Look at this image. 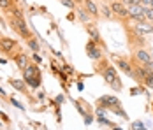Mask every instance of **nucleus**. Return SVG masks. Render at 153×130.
<instances>
[{
  "mask_svg": "<svg viewBox=\"0 0 153 130\" xmlns=\"http://www.w3.org/2000/svg\"><path fill=\"white\" fill-rule=\"evenodd\" d=\"M85 51H86V56L90 58L92 62H99L100 58H104V48L102 46H99V44L95 42V41H88V42L85 44Z\"/></svg>",
  "mask_w": 153,
  "mask_h": 130,
  "instance_id": "6",
  "label": "nucleus"
},
{
  "mask_svg": "<svg viewBox=\"0 0 153 130\" xmlns=\"http://www.w3.org/2000/svg\"><path fill=\"white\" fill-rule=\"evenodd\" d=\"M7 85L16 90V91H19V93H23V95H28V85L25 83V79H16V77H9L7 79Z\"/></svg>",
  "mask_w": 153,
  "mask_h": 130,
  "instance_id": "14",
  "label": "nucleus"
},
{
  "mask_svg": "<svg viewBox=\"0 0 153 130\" xmlns=\"http://www.w3.org/2000/svg\"><path fill=\"white\" fill-rule=\"evenodd\" d=\"M13 4H16V0H0V9L5 13V11H7Z\"/></svg>",
  "mask_w": 153,
  "mask_h": 130,
  "instance_id": "25",
  "label": "nucleus"
},
{
  "mask_svg": "<svg viewBox=\"0 0 153 130\" xmlns=\"http://www.w3.org/2000/svg\"><path fill=\"white\" fill-rule=\"evenodd\" d=\"M21 72H23V79L28 85V88H32V90H39L41 88V85H42V72H41V65L39 63L30 62L28 67L25 71H21Z\"/></svg>",
  "mask_w": 153,
  "mask_h": 130,
  "instance_id": "2",
  "label": "nucleus"
},
{
  "mask_svg": "<svg viewBox=\"0 0 153 130\" xmlns=\"http://www.w3.org/2000/svg\"><path fill=\"white\" fill-rule=\"evenodd\" d=\"M7 25L14 30L21 39H25V41L32 37V32L28 28V25H27V21H25V18H16L13 14H7Z\"/></svg>",
  "mask_w": 153,
  "mask_h": 130,
  "instance_id": "3",
  "label": "nucleus"
},
{
  "mask_svg": "<svg viewBox=\"0 0 153 130\" xmlns=\"http://www.w3.org/2000/svg\"><path fill=\"white\" fill-rule=\"evenodd\" d=\"M5 14H13V16H16V18H25V16H23V11H21L16 4H13V5L5 11Z\"/></svg>",
  "mask_w": 153,
  "mask_h": 130,
  "instance_id": "20",
  "label": "nucleus"
},
{
  "mask_svg": "<svg viewBox=\"0 0 153 130\" xmlns=\"http://www.w3.org/2000/svg\"><path fill=\"white\" fill-rule=\"evenodd\" d=\"M134 60L137 62V63H141V65H144V63H148V62H152L153 56L152 53L146 49V48H137V49H134Z\"/></svg>",
  "mask_w": 153,
  "mask_h": 130,
  "instance_id": "13",
  "label": "nucleus"
},
{
  "mask_svg": "<svg viewBox=\"0 0 153 130\" xmlns=\"http://www.w3.org/2000/svg\"><path fill=\"white\" fill-rule=\"evenodd\" d=\"M63 102H65V95H56V97H55V100H53V104H58V105H62V104H63Z\"/></svg>",
  "mask_w": 153,
  "mask_h": 130,
  "instance_id": "33",
  "label": "nucleus"
},
{
  "mask_svg": "<svg viewBox=\"0 0 153 130\" xmlns=\"http://www.w3.org/2000/svg\"><path fill=\"white\" fill-rule=\"evenodd\" d=\"M130 129L132 130H144L146 129V125H144V123H143V121H139V120H136V121H132V123H130Z\"/></svg>",
  "mask_w": 153,
  "mask_h": 130,
  "instance_id": "28",
  "label": "nucleus"
},
{
  "mask_svg": "<svg viewBox=\"0 0 153 130\" xmlns=\"http://www.w3.org/2000/svg\"><path fill=\"white\" fill-rule=\"evenodd\" d=\"M77 90H79V91H83V90H85V85H83V83H81V81H77Z\"/></svg>",
  "mask_w": 153,
  "mask_h": 130,
  "instance_id": "40",
  "label": "nucleus"
},
{
  "mask_svg": "<svg viewBox=\"0 0 153 130\" xmlns=\"http://www.w3.org/2000/svg\"><path fill=\"white\" fill-rule=\"evenodd\" d=\"M62 71H65L69 76H74V69H72L69 63H63V65H62Z\"/></svg>",
  "mask_w": 153,
  "mask_h": 130,
  "instance_id": "32",
  "label": "nucleus"
},
{
  "mask_svg": "<svg viewBox=\"0 0 153 130\" xmlns=\"http://www.w3.org/2000/svg\"><path fill=\"white\" fill-rule=\"evenodd\" d=\"M85 30H86V33H88V37L92 39V41H95V42L99 44V46H102L104 48V51L107 49V46L106 42L102 41V37H100V32H99V28H97V25L95 23H85Z\"/></svg>",
  "mask_w": 153,
  "mask_h": 130,
  "instance_id": "9",
  "label": "nucleus"
},
{
  "mask_svg": "<svg viewBox=\"0 0 153 130\" xmlns=\"http://www.w3.org/2000/svg\"><path fill=\"white\" fill-rule=\"evenodd\" d=\"M152 111H153V102H152Z\"/></svg>",
  "mask_w": 153,
  "mask_h": 130,
  "instance_id": "42",
  "label": "nucleus"
},
{
  "mask_svg": "<svg viewBox=\"0 0 153 130\" xmlns=\"http://www.w3.org/2000/svg\"><path fill=\"white\" fill-rule=\"evenodd\" d=\"M132 30H136L139 35H150L153 33V25L152 23H148V21H134V25H130Z\"/></svg>",
  "mask_w": 153,
  "mask_h": 130,
  "instance_id": "15",
  "label": "nucleus"
},
{
  "mask_svg": "<svg viewBox=\"0 0 153 130\" xmlns=\"http://www.w3.org/2000/svg\"><path fill=\"white\" fill-rule=\"evenodd\" d=\"M19 48V44L16 39L13 37H5V35H0V51L5 53V55H13L16 49Z\"/></svg>",
  "mask_w": 153,
  "mask_h": 130,
  "instance_id": "8",
  "label": "nucleus"
},
{
  "mask_svg": "<svg viewBox=\"0 0 153 130\" xmlns=\"http://www.w3.org/2000/svg\"><path fill=\"white\" fill-rule=\"evenodd\" d=\"M0 97H2L4 100H7V99H9V97H7V93L4 91V88H2V86H0Z\"/></svg>",
  "mask_w": 153,
  "mask_h": 130,
  "instance_id": "38",
  "label": "nucleus"
},
{
  "mask_svg": "<svg viewBox=\"0 0 153 130\" xmlns=\"http://www.w3.org/2000/svg\"><path fill=\"white\" fill-rule=\"evenodd\" d=\"M114 65H116V69L122 71L125 76L134 77V67H132V63H130L128 60H125V58H114Z\"/></svg>",
  "mask_w": 153,
  "mask_h": 130,
  "instance_id": "12",
  "label": "nucleus"
},
{
  "mask_svg": "<svg viewBox=\"0 0 153 130\" xmlns=\"http://www.w3.org/2000/svg\"><path fill=\"white\" fill-rule=\"evenodd\" d=\"M67 19H71V21H72V19H76V14H74V11H71V13L67 14Z\"/></svg>",
  "mask_w": 153,
  "mask_h": 130,
  "instance_id": "39",
  "label": "nucleus"
},
{
  "mask_svg": "<svg viewBox=\"0 0 153 130\" xmlns=\"http://www.w3.org/2000/svg\"><path fill=\"white\" fill-rule=\"evenodd\" d=\"M35 99H37V100H41V102H44V100H46V93L41 90V91H37V93H35Z\"/></svg>",
  "mask_w": 153,
  "mask_h": 130,
  "instance_id": "34",
  "label": "nucleus"
},
{
  "mask_svg": "<svg viewBox=\"0 0 153 130\" xmlns=\"http://www.w3.org/2000/svg\"><path fill=\"white\" fill-rule=\"evenodd\" d=\"M143 67H144V69H146L148 72H153V60H152V62H148V63H144Z\"/></svg>",
  "mask_w": 153,
  "mask_h": 130,
  "instance_id": "36",
  "label": "nucleus"
},
{
  "mask_svg": "<svg viewBox=\"0 0 153 130\" xmlns=\"http://www.w3.org/2000/svg\"><path fill=\"white\" fill-rule=\"evenodd\" d=\"M144 86L153 90V72H148L146 74V79H144Z\"/></svg>",
  "mask_w": 153,
  "mask_h": 130,
  "instance_id": "27",
  "label": "nucleus"
},
{
  "mask_svg": "<svg viewBox=\"0 0 153 130\" xmlns=\"http://www.w3.org/2000/svg\"><path fill=\"white\" fill-rule=\"evenodd\" d=\"M123 27H127L128 46L132 48V51H134V49H137V48H144V46H146V39H144V35H139L136 30H132L130 25H125V23H123Z\"/></svg>",
  "mask_w": 153,
  "mask_h": 130,
  "instance_id": "5",
  "label": "nucleus"
},
{
  "mask_svg": "<svg viewBox=\"0 0 153 130\" xmlns=\"http://www.w3.org/2000/svg\"><path fill=\"white\" fill-rule=\"evenodd\" d=\"M49 69H51V74H53V76H58V72H60V67H58V63H56L55 60H51Z\"/></svg>",
  "mask_w": 153,
  "mask_h": 130,
  "instance_id": "30",
  "label": "nucleus"
},
{
  "mask_svg": "<svg viewBox=\"0 0 153 130\" xmlns=\"http://www.w3.org/2000/svg\"><path fill=\"white\" fill-rule=\"evenodd\" d=\"M122 2L127 7H128V5H139V4H141V0H122Z\"/></svg>",
  "mask_w": 153,
  "mask_h": 130,
  "instance_id": "35",
  "label": "nucleus"
},
{
  "mask_svg": "<svg viewBox=\"0 0 153 130\" xmlns=\"http://www.w3.org/2000/svg\"><path fill=\"white\" fill-rule=\"evenodd\" d=\"M11 58H13V62L16 63V67L19 69V71H25L27 67H28V63L32 62V58L27 55V51H23V49H16L14 55H11Z\"/></svg>",
  "mask_w": 153,
  "mask_h": 130,
  "instance_id": "7",
  "label": "nucleus"
},
{
  "mask_svg": "<svg viewBox=\"0 0 153 130\" xmlns=\"http://www.w3.org/2000/svg\"><path fill=\"white\" fill-rule=\"evenodd\" d=\"M100 14L104 16L106 19L114 18V16H113V11H111V7H109V5H102V7H100Z\"/></svg>",
  "mask_w": 153,
  "mask_h": 130,
  "instance_id": "23",
  "label": "nucleus"
},
{
  "mask_svg": "<svg viewBox=\"0 0 153 130\" xmlns=\"http://www.w3.org/2000/svg\"><path fill=\"white\" fill-rule=\"evenodd\" d=\"M97 118V123L100 125V127H107V129H114V130H120V127L114 123V121H111V120H107V116H95Z\"/></svg>",
  "mask_w": 153,
  "mask_h": 130,
  "instance_id": "18",
  "label": "nucleus"
},
{
  "mask_svg": "<svg viewBox=\"0 0 153 130\" xmlns=\"http://www.w3.org/2000/svg\"><path fill=\"white\" fill-rule=\"evenodd\" d=\"M76 18L85 25V23H90V19H92V16H90V13L85 9V7H77L76 9Z\"/></svg>",
  "mask_w": 153,
  "mask_h": 130,
  "instance_id": "17",
  "label": "nucleus"
},
{
  "mask_svg": "<svg viewBox=\"0 0 153 130\" xmlns=\"http://www.w3.org/2000/svg\"><path fill=\"white\" fill-rule=\"evenodd\" d=\"M27 46L30 48L33 53H41V42H39V41H37L33 35H32L30 39H27Z\"/></svg>",
  "mask_w": 153,
  "mask_h": 130,
  "instance_id": "19",
  "label": "nucleus"
},
{
  "mask_svg": "<svg viewBox=\"0 0 153 130\" xmlns=\"http://www.w3.org/2000/svg\"><path fill=\"white\" fill-rule=\"evenodd\" d=\"M128 19L130 21H146L144 18V5L139 4V5H128Z\"/></svg>",
  "mask_w": 153,
  "mask_h": 130,
  "instance_id": "11",
  "label": "nucleus"
},
{
  "mask_svg": "<svg viewBox=\"0 0 153 130\" xmlns=\"http://www.w3.org/2000/svg\"><path fill=\"white\" fill-rule=\"evenodd\" d=\"M144 18L148 23L153 25V7H144Z\"/></svg>",
  "mask_w": 153,
  "mask_h": 130,
  "instance_id": "26",
  "label": "nucleus"
},
{
  "mask_svg": "<svg viewBox=\"0 0 153 130\" xmlns=\"http://www.w3.org/2000/svg\"><path fill=\"white\" fill-rule=\"evenodd\" d=\"M109 7H111L113 16H114L116 19H120V21H123V23L128 21V9H127V5L123 4L122 0H111Z\"/></svg>",
  "mask_w": 153,
  "mask_h": 130,
  "instance_id": "4",
  "label": "nucleus"
},
{
  "mask_svg": "<svg viewBox=\"0 0 153 130\" xmlns=\"http://www.w3.org/2000/svg\"><path fill=\"white\" fill-rule=\"evenodd\" d=\"M95 72L106 81L107 86H111L113 91L120 93L123 90V83H122V79H120V74H118L116 65H113L106 56L100 58L99 62H95Z\"/></svg>",
  "mask_w": 153,
  "mask_h": 130,
  "instance_id": "1",
  "label": "nucleus"
},
{
  "mask_svg": "<svg viewBox=\"0 0 153 130\" xmlns=\"http://www.w3.org/2000/svg\"><path fill=\"white\" fill-rule=\"evenodd\" d=\"M7 102H9V104H13L16 109H19V111H25V105H23L19 100H16L14 97H9V99H7Z\"/></svg>",
  "mask_w": 153,
  "mask_h": 130,
  "instance_id": "24",
  "label": "nucleus"
},
{
  "mask_svg": "<svg viewBox=\"0 0 153 130\" xmlns=\"http://www.w3.org/2000/svg\"><path fill=\"white\" fill-rule=\"evenodd\" d=\"M83 7L90 13L92 18H99V16H100V7L97 5L95 0H85V2H83Z\"/></svg>",
  "mask_w": 153,
  "mask_h": 130,
  "instance_id": "16",
  "label": "nucleus"
},
{
  "mask_svg": "<svg viewBox=\"0 0 153 130\" xmlns=\"http://www.w3.org/2000/svg\"><path fill=\"white\" fill-rule=\"evenodd\" d=\"M93 120H95V113H86V114L83 116V121H85V125H92Z\"/></svg>",
  "mask_w": 153,
  "mask_h": 130,
  "instance_id": "29",
  "label": "nucleus"
},
{
  "mask_svg": "<svg viewBox=\"0 0 153 130\" xmlns=\"http://www.w3.org/2000/svg\"><path fill=\"white\" fill-rule=\"evenodd\" d=\"M5 63H7V60L5 58H0V65H5Z\"/></svg>",
  "mask_w": 153,
  "mask_h": 130,
  "instance_id": "41",
  "label": "nucleus"
},
{
  "mask_svg": "<svg viewBox=\"0 0 153 130\" xmlns=\"http://www.w3.org/2000/svg\"><path fill=\"white\" fill-rule=\"evenodd\" d=\"M0 118H2V120H4L5 123H9V121H11V118H9V116H7V114H4L2 111H0Z\"/></svg>",
  "mask_w": 153,
  "mask_h": 130,
  "instance_id": "37",
  "label": "nucleus"
},
{
  "mask_svg": "<svg viewBox=\"0 0 153 130\" xmlns=\"http://www.w3.org/2000/svg\"><path fill=\"white\" fill-rule=\"evenodd\" d=\"M32 62H35V63H39V65H41V63H42V56H41V55H39V53H33V51H32Z\"/></svg>",
  "mask_w": 153,
  "mask_h": 130,
  "instance_id": "31",
  "label": "nucleus"
},
{
  "mask_svg": "<svg viewBox=\"0 0 153 130\" xmlns=\"http://www.w3.org/2000/svg\"><path fill=\"white\" fill-rule=\"evenodd\" d=\"M97 105H100V107H104L107 111H111L113 107L122 105V102H120V99L116 95H102V97L97 99Z\"/></svg>",
  "mask_w": 153,
  "mask_h": 130,
  "instance_id": "10",
  "label": "nucleus"
},
{
  "mask_svg": "<svg viewBox=\"0 0 153 130\" xmlns=\"http://www.w3.org/2000/svg\"><path fill=\"white\" fill-rule=\"evenodd\" d=\"M111 113L118 114L120 118H123V120H128V114H127V111H123L122 105H118V107H113V109H111Z\"/></svg>",
  "mask_w": 153,
  "mask_h": 130,
  "instance_id": "22",
  "label": "nucleus"
},
{
  "mask_svg": "<svg viewBox=\"0 0 153 130\" xmlns=\"http://www.w3.org/2000/svg\"><path fill=\"white\" fill-rule=\"evenodd\" d=\"M60 4L63 7H67L69 11H76L77 9V2L76 0H60Z\"/></svg>",
  "mask_w": 153,
  "mask_h": 130,
  "instance_id": "21",
  "label": "nucleus"
}]
</instances>
